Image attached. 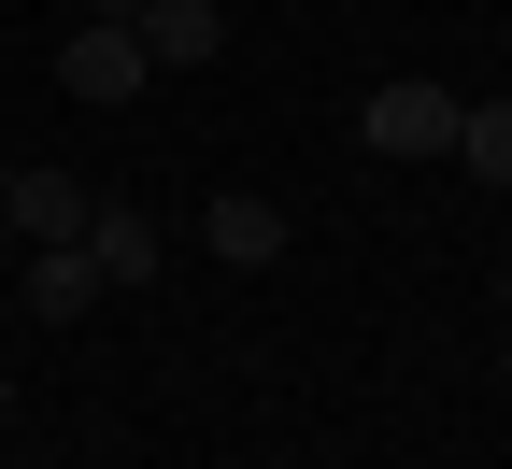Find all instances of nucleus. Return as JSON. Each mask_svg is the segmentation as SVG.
I'll list each match as a JSON object with an SVG mask.
<instances>
[{"label": "nucleus", "instance_id": "nucleus-1", "mask_svg": "<svg viewBox=\"0 0 512 469\" xmlns=\"http://www.w3.org/2000/svg\"><path fill=\"white\" fill-rule=\"evenodd\" d=\"M456 114H470L456 86L399 72V86H370V100H356V143H370V157H456Z\"/></svg>", "mask_w": 512, "mask_h": 469}, {"label": "nucleus", "instance_id": "nucleus-2", "mask_svg": "<svg viewBox=\"0 0 512 469\" xmlns=\"http://www.w3.org/2000/svg\"><path fill=\"white\" fill-rule=\"evenodd\" d=\"M57 86H72L86 114H114V100H143V86H157V57H143V29H100V15H86L72 43H57Z\"/></svg>", "mask_w": 512, "mask_h": 469}, {"label": "nucleus", "instance_id": "nucleus-3", "mask_svg": "<svg viewBox=\"0 0 512 469\" xmlns=\"http://www.w3.org/2000/svg\"><path fill=\"white\" fill-rule=\"evenodd\" d=\"M128 29H143L157 72H214V57H228V0H143Z\"/></svg>", "mask_w": 512, "mask_h": 469}, {"label": "nucleus", "instance_id": "nucleus-4", "mask_svg": "<svg viewBox=\"0 0 512 469\" xmlns=\"http://www.w3.org/2000/svg\"><path fill=\"white\" fill-rule=\"evenodd\" d=\"M157 256H171L157 214H128V199H100V214H86V271H100V285H157Z\"/></svg>", "mask_w": 512, "mask_h": 469}, {"label": "nucleus", "instance_id": "nucleus-5", "mask_svg": "<svg viewBox=\"0 0 512 469\" xmlns=\"http://www.w3.org/2000/svg\"><path fill=\"white\" fill-rule=\"evenodd\" d=\"M0 228H29V242H86V185L15 157V199H0Z\"/></svg>", "mask_w": 512, "mask_h": 469}, {"label": "nucleus", "instance_id": "nucleus-6", "mask_svg": "<svg viewBox=\"0 0 512 469\" xmlns=\"http://www.w3.org/2000/svg\"><path fill=\"white\" fill-rule=\"evenodd\" d=\"M200 242L228 256V271H256V256H285V214H271L256 185H228V199H200Z\"/></svg>", "mask_w": 512, "mask_h": 469}, {"label": "nucleus", "instance_id": "nucleus-7", "mask_svg": "<svg viewBox=\"0 0 512 469\" xmlns=\"http://www.w3.org/2000/svg\"><path fill=\"white\" fill-rule=\"evenodd\" d=\"M86 299H100V271H86V242H43V256H29V313H43V327H72Z\"/></svg>", "mask_w": 512, "mask_h": 469}, {"label": "nucleus", "instance_id": "nucleus-8", "mask_svg": "<svg viewBox=\"0 0 512 469\" xmlns=\"http://www.w3.org/2000/svg\"><path fill=\"white\" fill-rule=\"evenodd\" d=\"M456 157H470L484 185H512V100H470V114H456Z\"/></svg>", "mask_w": 512, "mask_h": 469}, {"label": "nucleus", "instance_id": "nucleus-9", "mask_svg": "<svg viewBox=\"0 0 512 469\" xmlns=\"http://www.w3.org/2000/svg\"><path fill=\"white\" fill-rule=\"evenodd\" d=\"M86 15H100V29H128V15H143V0H86Z\"/></svg>", "mask_w": 512, "mask_h": 469}, {"label": "nucleus", "instance_id": "nucleus-10", "mask_svg": "<svg viewBox=\"0 0 512 469\" xmlns=\"http://www.w3.org/2000/svg\"><path fill=\"white\" fill-rule=\"evenodd\" d=\"M0 427H15V370H0Z\"/></svg>", "mask_w": 512, "mask_h": 469}, {"label": "nucleus", "instance_id": "nucleus-11", "mask_svg": "<svg viewBox=\"0 0 512 469\" xmlns=\"http://www.w3.org/2000/svg\"><path fill=\"white\" fill-rule=\"evenodd\" d=\"M0 199H15V157H0Z\"/></svg>", "mask_w": 512, "mask_h": 469}, {"label": "nucleus", "instance_id": "nucleus-12", "mask_svg": "<svg viewBox=\"0 0 512 469\" xmlns=\"http://www.w3.org/2000/svg\"><path fill=\"white\" fill-rule=\"evenodd\" d=\"M498 384H512V356H498Z\"/></svg>", "mask_w": 512, "mask_h": 469}]
</instances>
